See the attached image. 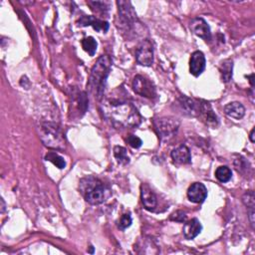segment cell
I'll return each instance as SVG.
<instances>
[{"label": "cell", "instance_id": "8", "mask_svg": "<svg viewBox=\"0 0 255 255\" xmlns=\"http://www.w3.org/2000/svg\"><path fill=\"white\" fill-rule=\"evenodd\" d=\"M136 62L144 67H149L153 63V47L148 39L142 40L135 50Z\"/></svg>", "mask_w": 255, "mask_h": 255}, {"label": "cell", "instance_id": "10", "mask_svg": "<svg viewBox=\"0 0 255 255\" xmlns=\"http://www.w3.org/2000/svg\"><path fill=\"white\" fill-rule=\"evenodd\" d=\"M88 98L87 94L85 92H79L72 94V101H71V113H77L78 117H82L87 109H88Z\"/></svg>", "mask_w": 255, "mask_h": 255}, {"label": "cell", "instance_id": "13", "mask_svg": "<svg viewBox=\"0 0 255 255\" xmlns=\"http://www.w3.org/2000/svg\"><path fill=\"white\" fill-rule=\"evenodd\" d=\"M78 25L82 27L92 26L97 32H107L109 30V23L104 20H100L92 15H83L78 20Z\"/></svg>", "mask_w": 255, "mask_h": 255}, {"label": "cell", "instance_id": "3", "mask_svg": "<svg viewBox=\"0 0 255 255\" xmlns=\"http://www.w3.org/2000/svg\"><path fill=\"white\" fill-rule=\"evenodd\" d=\"M79 189L85 200L93 205L106 202L112 195L110 187L94 176L82 178L80 180Z\"/></svg>", "mask_w": 255, "mask_h": 255}, {"label": "cell", "instance_id": "5", "mask_svg": "<svg viewBox=\"0 0 255 255\" xmlns=\"http://www.w3.org/2000/svg\"><path fill=\"white\" fill-rule=\"evenodd\" d=\"M119 8V17L121 22V27L125 30V32L132 33L140 27V23L137 19L136 13L129 1H118L117 2Z\"/></svg>", "mask_w": 255, "mask_h": 255}, {"label": "cell", "instance_id": "15", "mask_svg": "<svg viewBox=\"0 0 255 255\" xmlns=\"http://www.w3.org/2000/svg\"><path fill=\"white\" fill-rule=\"evenodd\" d=\"M202 121L211 128H216L219 124L218 118L212 110V107L209 103L201 101L200 102V109H199V116Z\"/></svg>", "mask_w": 255, "mask_h": 255}, {"label": "cell", "instance_id": "30", "mask_svg": "<svg viewBox=\"0 0 255 255\" xmlns=\"http://www.w3.org/2000/svg\"><path fill=\"white\" fill-rule=\"evenodd\" d=\"M169 219H170V220H173V221L183 222V221H185V219H186V214H185V212H183V211H181V210H177V211L173 212V213L169 216Z\"/></svg>", "mask_w": 255, "mask_h": 255}, {"label": "cell", "instance_id": "24", "mask_svg": "<svg viewBox=\"0 0 255 255\" xmlns=\"http://www.w3.org/2000/svg\"><path fill=\"white\" fill-rule=\"evenodd\" d=\"M45 159L46 160H49L51 161L54 165H56L58 168L60 169H63L65 166H66V161L65 159L59 155L58 153L54 152V151H50L48 152L46 155H45Z\"/></svg>", "mask_w": 255, "mask_h": 255}, {"label": "cell", "instance_id": "33", "mask_svg": "<svg viewBox=\"0 0 255 255\" xmlns=\"http://www.w3.org/2000/svg\"><path fill=\"white\" fill-rule=\"evenodd\" d=\"M1 202H2V210H1V212H4V210H5V203H4V200L1 199Z\"/></svg>", "mask_w": 255, "mask_h": 255}, {"label": "cell", "instance_id": "7", "mask_svg": "<svg viewBox=\"0 0 255 255\" xmlns=\"http://www.w3.org/2000/svg\"><path fill=\"white\" fill-rule=\"evenodd\" d=\"M132 90L135 94L147 99H154L156 97V89L154 84L149 79L141 75H136L133 78Z\"/></svg>", "mask_w": 255, "mask_h": 255}, {"label": "cell", "instance_id": "31", "mask_svg": "<svg viewBox=\"0 0 255 255\" xmlns=\"http://www.w3.org/2000/svg\"><path fill=\"white\" fill-rule=\"evenodd\" d=\"M254 132H255V129H254V128H252V130H251V132H250V135H249V138H250V140H251L252 142H254V141H255V138H254Z\"/></svg>", "mask_w": 255, "mask_h": 255}, {"label": "cell", "instance_id": "25", "mask_svg": "<svg viewBox=\"0 0 255 255\" xmlns=\"http://www.w3.org/2000/svg\"><path fill=\"white\" fill-rule=\"evenodd\" d=\"M234 166H235V169L238 172H240L241 174H243V175H245L246 172H247V175H248L249 174V170L251 169L249 162L246 161L243 157H240V159L239 158L235 159L234 160Z\"/></svg>", "mask_w": 255, "mask_h": 255}, {"label": "cell", "instance_id": "18", "mask_svg": "<svg viewBox=\"0 0 255 255\" xmlns=\"http://www.w3.org/2000/svg\"><path fill=\"white\" fill-rule=\"evenodd\" d=\"M170 156L174 162L179 164H185V163L191 162L190 150L186 145H183V144L174 148L171 151Z\"/></svg>", "mask_w": 255, "mask_h": 255}, {"label": "cell", "instance_id": "22", "mask_svg": "<svg viewBox=\"0 0 255 255\" xmlns=\"http://www.w3.org/2000/svg\"><path fill=\"white\" fill-rule=\"evenodd\" d=\"M215 177L220 182H228L232 177L231 169L226 165H221L215 170Z\"/></svg>", "mask_w": 255, "mask_h": 255}, {"label": "cell", "instance_id": "21", "mask_svg": "<svg viewBox=\"0 0 255 255\" xmlns=\"http://www.w3.org/2000/svg\"><path fill=\"white\" fill-rule=\"evenodd\" d=\"M114 156L120 164H128L129 162V156L128 155L127 148L124 146L116 145L114 147Z\"/></svg>", "mask_w": 255, "mask_h": 255}, {"label": "cell", "instance_id": "17", "mask_svg": "<svg viewBox=\"0 0 255 255\" xmlns=\"http://www.w3.org/2000/svg\"><path fill=\"white\" fill-rule=\"evenodd\" d=\"M202 230V225L197 218H192L186 221L183 225V236L187 240L194 239Z\"/></svg>", "mask_w": 255, "mask_h": 255}, {"label": "cell", "instance_id": "4", "mask_svg": "<svg viewBox=\"0 0 255 255\" xmlns=\"http://www.w3.org/2000/svg\"><path fill=\"white\" fill-rule=\"evenodd\" d=\"M39 136L45 146L54 149H64L66 138L62 128L53 122H44L39 126Z\"/></svg>", "mask_w": 255, "mask_h": 255}, {"label": "cell", "instance_id": "14", "mask_svg": "<svg viewBox=\"0 0 255 255\" xmlns=\"http://www.w3.org/2000/svg\"><path fill=\"white\" fill-rule=\"evenodd\" d=\"M205 57L201 51H195L191 54L189 60V72L192 76L198 77L205 69Z\"/></svg>", "mask_w": 255, "mask_h": 255}, {"label": "cell", "instance_id": "26", "mask_svg": "<svg viewBox=\"0 0 255 255\" xmlns=\"http://www.w3.org/2000/svg\"><path fill=\"white\" fill-rule=\"evenodd\" d=\"M94 11L100 12V13H106V11H109L110 6L108 2H104V1H88L87 2Z\"/></svg>", "mask_w": 255, "mask_h": 255}, {"label": "cell", "instance_id": "11", "mask_svg": "<svg viewBox=\"0 0 255 255\" xmlns=\"http://www.w3.org/2000/svg\"><path fill=\"white\" fill-rule=\"evenodd\" d=\"M177 103H178V106L181 109L183 114L191 116V117L199 116L200 102H197V101L187 98L185 96H181L177 99Z\"/></svg>", "mask_w": 255, "mask_h": 255}, {"label": "cell", "instance_id": "9", "mask_svg": "<svg viewBox=\"0 0 255 255\" xmlns=\"http://www.w3.org/2000/svg\"><path fill=\"white\" fill-rule=\"evenodd\" d=\"M189 28H190L191 32L194 35H196L197 37H199V38H201L205 41H210L211 40L210 27L203 18H201V17L193 18L190 21Z\"/></svg>", "mask_w": 255, "mask_h": 255}, {"label": "cell", "instance_id": "1", "mask_svg": "<svg viewBox=\"0 0 255 255\" xmlns=\"http://www.w3.org/2000/svg\"><path fill=\"white\" fill-rule=\"evenodd\" d=\"M105 118L116 128H135L141 118L136 108L128 102L109 100L102 106Z\"/></svg>", "mask_w": 255, "mask_h": 255}, {"label": "cell", "instance_id": "23", "mask_svg": "<svg viewBox=\"0 0 255 255\" xmlns=\"http://www.w3.org/2000/svg\"><path fill=\"white\" fill-rule=\"evenodd\" d=\"M82 47L90 56H94L97 51L98 44H97V41L93 37L89 36L82 40Z\"/></svg>", "mask_w": 255, "mask_h": 255}, {"label": "cell", "instance_id": "2", "mask_svg": "<svg viewBox=\"0 0 255 255\" xmlns=\"http://www.w3.org/2000/svg\"><path fill=\"white\" fill-rule=\"evenodd\" d=\"M112 65L113 61L111 57L108 55H102L97 60L96 64L93 66L91 70V74L87 84V89L90 92V94L98 100H101L103 98L107 79L111 72Z\"/></svg>", "mask_w": 255, "mask_h": 255}, {"label": "cell", "instance_id": "20", "mask_svg": "<svg viewBox=\"0 0 255 255\" xmlns=\"http://www.w3.org/2000/svg\"><path fill=\"white\" fill-rule=\"evenodd\" d=\"M232 70H233V61L230 59L224 60L219 65V72L221 81L227 83L232 78Z\"/></svg>", "mask_w": 255, "mask_h": 255}, {"label": "cell", "instance_id": "12", "mask_svg": "<svg viewBox=\"0 0 255 255\" xmlns=\"http://www.w3.org/2000/svg\"><path fill=\"white\" fill-rule=\"evenodd\" d=\"M187 197L193 203H202L207 197V188L201 182H194L187 189Z\"/></svg>", "mask_w": 255, "mask_h": 255}, {"label": "cell", "instance_id": "32", "mask_svg": "<svg viewBox=\"0 0 255 255\" xmlns=\"http://www.w3.org/2000/svg\"><path fill=\"white\" fill-rule=\"evenodd\" d=\"M247 78H249L250 80H249V82H250V84H251V86L253 87L254 86V74H251L250 76H247Z\"/></svg>", "mask_w": 255, "mask_h": 255}, {"label": "cell", "instance_id": "16", "mask_svg": "<svg viewBox=\"0 0 255 255\" xmlns=\"http://www.w3.org/2000/svg\"><path fill=\"white\" fill-rule=\"evenodd\" d=\"M140 198L144 208L148 211H153L157 205V198L152 189L146 184L140 185Z\"/></svg>", "mask_w": 255, "mask_h": 255}, {"label": "cell", "instance_id": "29", "mask_svg": "<svg viewBox=\"0 0 255 255\" xmlns=\"http://www.w3.org/2000/svg\"><path fill=\"white\" fill-rule=\"evenodd\" d=\"M127 141H128V143L131 147H133V148H138V147H140L141 144H142V140H141L138 136H136V135H134V134H129V135H128Z\"/></svg>", "mask_w": 255, "mask_h": 255}, {"label": "cell", "instance_id": "6", "mask_svg": "<svg viewBox=\"0 0 255 255\" xmlns=\"http://www.w3.org/2000/svg\"><path fill=\"white\" fill-rule=\"evenodd\" d=\"M179 121L171 117L154 120V128L160 139H169L176 134L179 128Z\"/></svg>", "mask_w": 255, "mask_h": 255}, {"label": "cell", "instance_id": "28", "mask_svg": "<svg viewBox=\"0 0 255 255\" xmlns=\"http://www.w3.org/2000/svg\"><path fill=\"white\" fill-rule=\"evenodd\" d=\"M132 223V219H131V216L129 213H125L121 216L120 220H119V223H118V227L122 230H125L127 229L128 227H129Z\"/></svg>", "mask_w": 255, "mask_h": 255}, {"label": "cell", "instance_id": "19", "mask_svg": "<svg viewBox=\"0 0 255 255\" xmlns=\"http://www.w3.org/2000/svg\"><path fill=\"white\" fill-rule=\"evenodd\" d=\"M224 113L234 120H240L245 115V108L239 102H232L224 106Z\"/></svg>", "mask_w": 255, "mask_h": 255}, {"label": "cell", "instance_id": "27", "mask_svg": "<svg viewBox=\"0 0 255 255\" xmlns=\"http://www.w3.org/2000/svg\"><path fill=\"white\" fill-rule=\"evenodd\" d=\"M242 202L247 209L255 208V195L253 190H248L242 195Z\"/></svg>", "mask_w": 255, "mask_h": 255}]
</instances>
